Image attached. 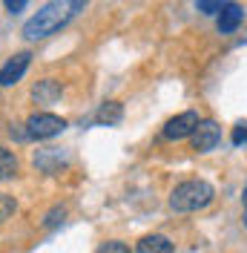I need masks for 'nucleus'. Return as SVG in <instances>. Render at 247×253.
Listing matches in <instances>:
<instances>
[{"instance_id": "obj_1", "label": "nucleus", "mask_w": 247, "mask_h": 253, "mask_svg": "<svg viewBox=\"0 0 247 253\" xmlns=\"http://www.w3.org/2000/svg\"><path fill=\"white\" fill-rule=\"evenodd\" d=\"M81 9H83L81 0H55V3H46V6L38 9V15L26 20L23 38L26 41H43L49 35H55L58 29H63Z\"/></svg>"}, {"instance_id": "obj_2", "label": "nucleus", "mask_w": 247, "mask_h": 253, "mask_svg": "<svg viewBox=\"0 0 247 253\" xmlns=\"http://www.w3.org/2000/svg\"><path fill=\"white\" fill-rule=\"evenodd\" d=\"M213 199H216L213 184H207L201 178H190V181H181L178 187L172 190L170 207L175 213H196V210H204Z\"/></svg>"}, {"instance_id": "obj_3", "label": "nucleus", "mask_w": 247, "mask_h": 253, "mask_svg": "<svg viewBox=\"0 0 247 253\" xmlns=\"http://www.w3.org/2000/svg\"><path fill=\"white\" fill-rule=\"evenodd\" d=\"M66 129V121L58 118V115H52V112H35L29 121H26V132H29V138H52V135H58Z\"/></svg>"}, {"instance_id": "obj_4", "label": "nucleus", "mask_w": 247, "mask_h": 253, "mask_svg": "<svg viewBox=\"0 0 247 253\" xmlns=\"http://www.w3.org/2000/svg\"><path fill=\"white\" fill-rule=\"evenodd\" d=\"M201 124V118H199V112H193V110H187L181 112V115H175V118H170L167 124H164V138L167 141H181V138H193V132L199 129Z\"/></svg>"}, {"instance_id": "obj_5", "label": "nucleus", "mask_w": 247, "mask_h": 253, "mask_svg": "<svg viewBox=\"0 0 247 253\" xmlns=\"http://www.w3.org/2000/svg\"><path fill=\"white\" fill-rule=\"evenodd\" d=\"M29 63H32V52H17V55H12L9 61L0 66V86H15L17 81L26 75Z\"/></svg>"}, {"instance_id": "obj_6", "label": "nucleus", "mask_w": 247, "mask_h": 253, "mask_svg": "<svg viewBox=\"0 0 247 253\" xmlns=\"http://www.w3.org/2000/svg\"><path fill=\"white\" fill-rule=\"evenodd\" d=\"M221 141V126L216 121H201L199 129L193 132V147L199 150V153H210V150H216V144Z\"/></svg>"}, {"instance_id": "obj_7", "label": "nucleus", "mask_w": 247, "mask_h": 253, "mask_svg": "<svg viewBox=\"0 0 247 253\" xmlns=\"http://www.w3.org/2000/svg\"><path fill=\"white\" fill-rule=\"evenodd\" d=\"M242 20H245V6H239V3H227L224 9H221V15H218V32L221 35H230L242 26Z\"/></svg>"}, {"instance_id": "obj_8", "label": "nucleus", "mask_w": 247, "mask_h": 253, "mask_svg": "<svg viewBox=\"0 0 247 253\" xmlns=\"http://www.w3.org/2000/svg\"><path fill=\"white\" fill-rule=\"evenodd\" d=\"M32 98L38 101V104H55L58 98H61V84L55 78H43L35 84V89H32Z\"/></svg>"}, {"instance_id": "obj_9", "label": "nucleus", "mask_w": 247, "mask_h": 253, "mask_svg": "<svg viewBox=\"0 0 247 253\" xmlns=\"http://www.w3.org/2000/svg\"><path fill=\"white\" fill-rule=\"evenodd\" d=\"M135 253H172V242L161 233H153V236H144L138 242Z\"/></svg>"}, {"instance_id": "obj_10", "label": "nucleus", "mask_w": 247, "mask_h": 253, "mask_svg": "<svg viewBox=\"0 0 247 253\" xmlns=\"http://www.w3.org/2000/svg\"><path fill=\"white\" fill-rule=\"evenodd\" d=\"M121 115H124V107L118 104V101H109V104H104V107L98 110L95 121H98V124H118Z\"/></svg>"}, {"instance_id": "obj_11", "label": "nucleus", "mask_w": 247, "mask_h": 253, "mask_svg": "<svg viewBox=\"0 0 247 253\" xmlns=\"http://www.w3.org/2000/svg\"><path fill=\"white\" fill-rule=\"evenodd\" d=\"M17 175V158L12 150H6V147H0V181H6V178H15Z\"/></svg>"}, {"instance_id": "obj_12", "label": "nucleus", "mask_w": 247, "mask_h": 253, "mask_svg": "<svg viewBox=\"0 0 247 253\" xmlns=\"http://www.w3.org/2000/svg\"><path fill=\"white\" fill-rule=\"evenodd\" d=\"M15 210H17V202L9 196V193H0V224L6 219H12L15 216Z\"/></svg>"}, {"instance_id": "obj_13", "label": "nucleus", "mask_w": 247, "mask_h": 253, "mask_svg": "<svg viewBox=\"0 0 247 253\" xmlns=\"http://www.w3.org/2000/svg\"><path fill=\"white\" fill-rule=\"evenodd\" d=\"M224 6H227L224 0H199V3H196V9H199V12H207V15H213V12L221 15V9H224Z\"/></svg>"}, {"instance_id": "obj_14", "label": "nucleus", "mask_w": 247, "mask_h": 253, "mask_svg": "<svg viewBox=\"0 0 247 253\" xmlns=\"http://www.w3.org/2000/svg\"><path fill=\"white\" fill-rule=\"evenodd\" d=\"M95 253H129V248H126L124 242H115V239H112V242H104Z\"/></svg>"}, {"instance_id": "obj_15", "label": "nucleus", "mask_w": 247, "mask_h": 253, "mask_svg": "<svg viewBox=\"0 0 247 253\" xmlns=\"http://www.w3.org/2000/svg\"><path fill=\"white\" fill-rule=\"evenodd\" d=\"M233 144H247V121H239V124L233 126Z\"/></svg>"}, {"instance_id": "obj_16", "label": "nucleus", "mask_w": 247, "mask_h": 253, "mask_svg": "<svg viewBox=\"0 0 247 253\" xmlns=\"http://www.w3.org/2000/svg\"><path fill=\"white\" fill-rule=\"evenodd\" d=\"M6 9H9V12H20V9H26V0H6Z\"/></svg>"}, {"instance_id": "obj_17", "label": "nucleus", "mask_w": 247, "mask_h": 253, "mask_svg": "<svg viewBox=\"0 0 247 253\" xmlns=\"http://www.w3.org/2000/svg\"><path fill=\"white\" fill-rule=\"evenodd\" d=\"M242 205H245V213H247V184H245V193H242Z\"/></svg>"}, {"instance_id": "obj_18", "label": "nucleus", "mask_w": 247, "mask_h": 253, "mask_svg": "<svg viewBox=\"0 0 247 253\" xmlns=\"http://www.w3.org/2000/svg\"><path fill=\"white\" fill-rule=\"evenodd\" d=\"M245 227H247V213H245Z\"/></svg>"}]
</instances>
